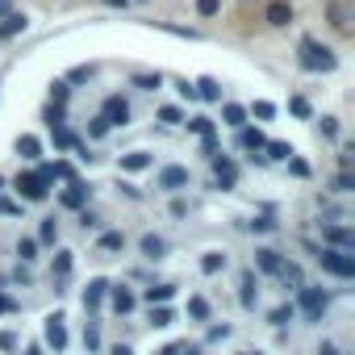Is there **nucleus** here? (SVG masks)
Instances as JSON below:
<instances>
[{"mask_svg": "<svg viewBox=\"0 0 355 355\" xmlns=\"http://www.w3.org/2000/svg\"><path fill=\"white\" fill-rule=\"evenodd\" d=\"M297 55H301V67H305V71H334V67H338L334 51L322 46V42H313V38H301Z\"/></svg>", "mask_w": 355, "mask_h": 355, "instance_id": "nucleus-1", "label": "nucleus"}, {"mask_svg": "<svg viewBox=\"0 0 355 355\" xmlns=\"http://www.w3.org/2000/svg\"><path fill=\"white\" fill-rule=\"evenodd\" d=\"M313 255H318V263H322V272H330V276H338V280H351V276H355V255H351V251H334V247H318Z\"/></svg>", "mask_w": 355, "mask_h": 355, "instance_id": "nucleus-2", "label": "nucleus"}, {"mask_svg": "<svg viewBox=\"0 0 355 355\" xmlns=\"http://www.w3.org/2000/svg\"><path fill=\"white\" fill-rule=\"evenodd\" d=\"M297 305H301V313H305L309 322H322V313H326V305H330V297H326V288H313V284H301V288H297Z\"/></svg>", "mask_w": 355, "mask_h": 355, "instance_id": "nucleus-3", "label": "nucleus"}, {"mask_svg": "<svg viewBox=\"0 0 355 355\" xmlns=\"http://www.w3.org/2000/svg\"><path fill=\"white\" fill-rule=\"evenodd\" d=\"M13 189H17V197H21V201H46V193H51V184L42 180L38 171H17Z\"/></svg>", "mask_w": 355, "mask_h": 355, "instance_id": "nucleus-4", "label": "nucleus"}, {"mask_svg": "<svg viewBox=\"0 0 355 355\" xmlns=\"http://www.w3.org/2000/svg\"><path fill=\"white\" fill-rule=\"evenodd\" d=\"M193 184V175H189V167H159V175H155V189H163V193H180V189H189Z\"/></svg>", "mask_w": 355, "mask_h": 355, "instance_id": "nucleus-5", "label": "nucleus"}, {"mask_svg": "<svg viewBox=\"0 0 355 355\" xmlns=\"http://www.w3.org/2000/svg\"><path fill=\"white\" fill-rule=\"evenodd\" d=\"M101 117L109 121V130H113V125H121V130H125V125H130V101H125V96H105Z\"/></svg>", "mask_w": 355, "mask_h": 355, "instance_id": "nucleus-6", "label": "nucleus"}, {"mask_svg": "<svg viewBox=\"0 0 355 355\" xmlns=\"http://www.w3.org/2000/svg\"><path fill=\"white\" fill-rule=\"evenodd\" d=\"M209 163H214V180H218V189H234V180H239L234 159H230V155H209Z\"/></svg>", "mask_w": 355, "mask_h": 355, "instance_id": "nucleus-7", "label": "nucleus"}, {"mask_svg": "<svg viewBox=\"0 0 355 355\" xmlns=\"http://www.w3.org/2000/svg\"><path fill=\"white\" fill-rule=\"evenodd\" d=\"M105 297H109V305H113V313H117V318L134 313V305H138V297H134L125 284H109V293H105Z\"/></svg>", "mask_w": 355, "mask_h": 355, "instance_id": "nucleus-8", "label": "nucleus"}, {"mask_svg": "<svg viewBox=\"0 0 355 355\" xmlns=\"http://www.w3.org/2000/svg\"><path fill=\"white\" fill-rule=\"evenodd\" d=\"M322 239H326V247H334V251H355V230H351V226H326Z\"/></svg>", "mask_w": 355, "mask_h": 355, "instance_id": "nucleus-9", "label": "nucleus"}, {"mask_svg": "<svg viewBox=\"0 0 355 355\" xmlns=\"http://www.w3.org/2000/svg\"><path fill=\"white\" fill-rule=\"evenodd\" d=\"M239 301H243V309H255V301H259V272H255V268H247V272H243Z\"/></svg>", "mask_w": 355, "mask_h": 355, "instance_id": "nucleus-10", "label": "nucleus"}, {"mask_svg": "<svg viewBox=\"0 0 355 355\" xmlns=\"http://www.w3.org/2000/svg\"><path fill=\"white\" fill-rule=\"evenodd\" d=\"M59 205H63V209H84V205H88V184L71 180V184L59 193Z\"/></svg>", "mask_w": 355, "mask_h": 355, "instance_id": "nucleus-11", "label": "nucleus"}, {"mask_svg": "<svg viewBox=\"0 0 355 355\" xmlns=\"http://www.w3.org/2000/svg\"><path fill=\"white\" fill-rule=\"evenodd\" d=\"M46 343L55 347V351H63L67 347V326H63V313H46Z\"/></svg>", "mask_w": 355, "mask_h": 355, "instance_id": "nucleus-12", "label": "nucleus"}, {"mask_svg": "<svg viewBox=\"0 0 355 355\" xmlns=\"http://www.w3.org/2000/svg\"><path fill=\"white\" fill-rule=\"evenodd\" d=\"M280 263H284V255H280V251H272V247H259V251H255V272L276 276V272H280Z\"/></svg>", "mask_w": 355, "mask_h": 355, "instance_id": "nucleus-13", "label": "nucleus"}, {"mask_svg": "<svg viewBox=\"0 0 355 355\" xmlns=\"http://www.w3.org/2000/svg\"><path fill=\"white\" fill-rule=\"evenodd\" d=\"M105 293H109V280H101V276H96V280H88V288H84V309H88V313H96V309L105 305Z\"/></svg>", "mask_w": 355, "mask_h": 355, "instance_id": "nucleus-14", "label": "nucleus"}, {"mask_svg": "<svg viewBox=\"0 0 355 355\" xmlns=\"http://www.w3.org/2000/svg\"><path fill=\"white\" fill-rule=\"evenodd\" d=\"M263 21H268V26H276V30H280V26H288V21H293V5H288V0H272V5L263 9Z\"/></svg>", "mask_w": 355, "mask_h": 355, "instance_id": "nucleus-15", "label": "nucleus"}, {"mask_svg": "<svg viewBox=\"0 0 355 355\" xmlns=\"http://www.w3.org/2000/svg\"><path fill=\"white\" fill-rule=\"evenodd\" d=\"M138 251H142V259H150V263H159V259L167 255V243H163L159 234H142V239H138Z\"/></svg>", "mask_w": 355, "mask_h": 355, "instance_id": "nucleus-16", "label": "nucleus"}, {"mask_svg": "<svg viewBox=\"0 0 355 355\" xmlns=\"http://www.w3.org/2000/svg\"><path fill=\"white\" fill-rule=\"evenodd\" d=\"M26 13H9V17H0V42H9V38H17V34H26Z\"/></svg>", "mask_w": 355, "mask_h": 355, "instance_id": "nucleus-17", "label": "nucleus"}, {"mask_svg": "<svg viewBox=\"0 0 355 355\" xmlns=\"http://www.w3.org/2000/svg\"><path fill=\"white\" fill-rule=\"evenodd\" d=\"M150 163H155V159H150V150H130V155H121V159H117V167H121V171H146Z\"/></svg>", "mask_w": 355, "mask_h": 355, "instance_id": "nucleus-18", "label": "nucleus"}, {"mask_svg": "<svg viewBox=\"0 0 355 355\" xmlns=\"http://www.w3.org/2000/svg\"><path fill=\"white\" fill-rule=\"evenodd\" d=\"M96 251H105V255H117V251H125V234H121V230H105V234L96 239Z\"/></svg>", "mask_w": 355, "mask_h": 355, "instance_id": "nucleus-19", "label": "nucleus"}, {"mask_svg": "<svg viewBox=\"0 0 355 355\" xmlns=\"http://www.w3.org/2000/svg\"><path fill=\"white\" fill-rule=\"evenodd\" d=\"M263 130H251V125H239V146L243 150H263Z\"/></svg>", "mask_w": 355, "mask_h": 355, "instance_id": "nucleus-20", "label": "nucleus"}, {"mask_svg": "<svg viewBox=\"0 0 355 355\" xmlns=\"http://www.w3.org/2000/svg\"><path fill=\"white\" fill-rule=\"evenodd\" d=\"M276 280H280L284 288H301V284H305V276H301V268H297V263H288V259L280 263V272H276Z\"/></svg>", "mask_w": 355, "mask_h": 355, "instance_id": "nucleus-21", "label": "nucleus"}, {"mask_svg": "<svg viewBox=\"0 0 355 355\" xmlns=\"http://www.w3.org/2000/svg\"><path fill=\"white\" fill-rule=\"evenodd\" d=\"M171 297H175V284H150V288L142 293V301H146V305H167Z\"/></svg>", "mask_w": 355, "mask_h": 355, "instance_id": "nucleus-22", "label": "nucleus"}, {"mask_svg": "<svg viewBox=\"0 0 355 355\" xmlns=\"http://www.w3.org/2000/svg\"><path fill=\"white\" fill-rule=\"evenodd\" d=\"M71 263H76V255H71V251H55L51 276H55V280H67V276H71Z\"/></svg>", "mask_w": 355, "mask_h": 355, "instance_id": "nucleus-23", "label": "nucleus"}, {"mask_svg": "<svg viewBox=\"0 0 355 355\" xmlns=\"http://www.w3.org/2000/svg\"><path fill=\"white\" fill-rule=\"evenodd\" d=\"M326 17H330V26H334V30H351L347 5H338V0H330V5H326Z\"/></svg>", "mask_w": 355, "mask_h": 355, "instance_id": "nucleus-24", "label": "nucleus"}, {"mask_svg": "<svg viewBox=\"0 0 355 355\" xmlns=\"http://www.w3.org/2000/svg\"><path fill=\"white\" fill-rule=\"evenodd\" d=\"M134 88H138V92H159V88H163V76H159V71H155V76H150V71H138V76H134Z\"/></svg>", "mask_w": 355, "mask_h": 355, "instance_id": "nucleus-25", "label": "nucleus"}, {"mask_svg": "<svg viewBox=\"0 0 355 355\" xmlns=\"http://www.w3.org/2000/svg\"><path fill=\"white\" fill-rule=\"evenodd\" d=\"M17 155H21V159H38V155H42V142H38L34 134H21V138H17Z\"/></svg>", "mask_w": 355, "mask_h": 355, "instance_id": "nucleus-26", "label": "nucleus"}, {"mask_svg": "<svg viewBox=\"0 0 355 355\" xmlns=\"http://www.w3.org/2000/svg\"><path fill=\"white\" fill-rule=\"evenodd\" d=\"M201 272H205V276H218V272H226V255H222V251H205V259H201Z\"/></svg>", "mask_w": 355, "mask_h": 355, "instance_id": "nucleus-27", "label": "nucleus"}, {"mask_svg": "<svg viewBox=\"0 0 355 355\" xmlns=\"http://www.w3.org/2000/svg\"><path fill=\"white\" fill-rule=\"evenodd\" d=\"M222 121H226L230 130H239V125H247V109H243V105H226V109H222Z\"/></svg>", "mask_w": 355, "mask_h": 355, "instance_id": "nucleus-28", "label": "nucleus"}, {"mask_svg": "<svg viewBox=\"0 0 355 355\" xmlns=\"http://www.w3.org/2000/svg\"><path fill=\"white\" fill-rule=\"evenodd\" d=\"M193 88H197L201 101H222V88H218V80H209V76H205L201 84H193Z\"/></svg>", "mask_w": 355, "mask_h": 355, "instance_id": "nucleus-29", "label": "nucleus"}, {"mask_svg": "<svg viewBox=\"0 0 355 355\" xmlns=\"http://www.w3.org/2000/svg\"><path fill=\"white\" fill-rule=\"evenodd\" d=\"M247 117H259V121H272V117H276V105H272V101H255V105L247 109Z\"/></svg>", "mask_w": 355, "mask_h": 355, "instance_id": "nucleus-30", "label": "nucleus"}, {"mask_svg": "<svg viewBox=\"0 0 355 355\" xmlns=\"http://www.w3.org/2000/svg\"><path fill=\"white\" fill-rule=\"evenodd\" d=\"M189 318H193V322H209V301H205V297H193V301H189Z\"/></svg>", "mask_w": 355, "mask_h": 355, "instance_id": "nucleus-31", "label": "nucleus"}, {"mask_svg": "<svg viewBox=\"0 0 355 355\" xmlns=\"http://www.w3.org/2000/svg\"><path fill=\"white\" fill-rule=\"evenodd\" d=\"M293 318H297V305H280V309H272V313H268V322H272V326H288Z\"/></svg>", "mask_w": 355, "mask_h": 355, "instance_id": "nucleus-32", "label": "nucleus"}, {"mask_svg": "<svg viewBox=\"0 0 355 355\" xmlns=\"http://www.w3.org/2000/svg\"><path fill=\"white\" fill-rule=\"evenodd\" d=\"M171 322H175V313H171L167 305H150V326L163 330V326H171Z\"/></svg>", "mask_w": 355, "mask_h": 355, "instance_id": "nucleus-33", "label": "nucleus"}, {"mask_svg": "<svg viewBox=\"0 0 355 355\" xmlns=\"http://www.w3.org/2000/svg\"><path fill=\"white\" fill-rule=\"evenodd\" d=\"M26 214V201H13V197H0V218H21Z\"/></svg>", "mask_w": 355, "mask_h": 355, "instance_id": "nucleus-34", "label": "nucleus"}, {"mask_svg": "<svg viewBox=\"0 0 355 355\" xmlns=\"http://www.w3.org/2000/svg\"><path fill=\"white\" fill-rule=\"evenodd\" d=\"M76 146V134L67 125H55V150H71Z\"/></svg>", "mask_w": 355, "mask_h": 355, "instance_id": "nucleus-35", "label": "nucleus"}, {"mask_svg": "<svg viewBox=\"0 0 355 355\" xmlns=\"http://www.w3.org/2000/svg\"><path fill=\"white\" fill-rule=\"evenodd\" d=\"M293 146L288 142H263V159H288Z\"/></svg>", "mask_w": 355, "mask_h": 355, "instance_id": "nucleus-36", "label": "nucleus"}, {"mask_svg": "<svg viewBox=\"0 0 355 355\" xmlns=\"http://www.w3.org/2000/svg\"><path fill=\"white\" fill-rule=\"evenodd\" d=\"M17 259H21V263H34V259H38V243H34V239H21V243H17Z\"/></svg>", "mask_w": 355, "mask_h": 355, "instance_id": "nucleus-37", "label": "nucleus"}, {"mask_svg": "<svg viewBox=\"0 0 355 355\" xmlns=\"http://www.w3.org/2000/svg\"><path fill=\"white\" fill-rule=\"evenodd\" d=\"M67 96H71V84H67V80H55V84H51V101H55V105H67Z\"/></svg>", "mask_w": 355, "mask_h": 355, "instance_id": "nucleus-38", "label": "nucleus"}, {"mask_svg": "<svg viewBox=\"0 0 355 355\" xmlns=\"http://www.w3.org/2000/svg\"><path fill=\"white\" fill-rule=\"evenodd\" d=\"M38 239H42L46 247H51V243H59V222H55V218H46V222H42V230H38Z\"/></svg>", "mask_w": 355, "mask_h": 355, "instance_id": "nucleus-39", "label": "nucleus"}, {"mask_svg": "<svg viewBox=\"0 0 355 355\" xmlns=\"http://www.w3.org/2000/svg\"><path fill=\"white\" fill-rule=\"evenodd\" d=\"M159 121H163V125H180V121H184V113L175 109V105H163V109H159Z\"/></svg>", "mask_w": 355, "mask_h": 355, "instance_id": "nucleus-40", "label": "nucleus"}, {"mask_svg": "<svg viewBox=\"0 0 355 355\" xmlns=\"http://www.w3.org/2000/svg\"><path fill=\"white\" fill-rule=\"evenodd\" d=\"M84 347H88V351H101V330H96V322L84 326Z\"/></svg>", "mask_w": 355, "mask_h": 355, "instance_id": "nucleus-41", "label": "nucleus"}, {"mask_svg": "<svg viewBox=\"0 0 355 355\" xmlns=\"http://www.w3.org/2000/svg\"><path fill=\"white\" fill-rule=\"evenodd\" d=\"M334 193H355V175L351 171H338L334 175Z\"/></svg>", "mask_w": 355, "mask_h": 355, "instance_id": "nucleus-42", "label": "nucleus"}, {"mask_svg": "<svg viewBox=\"0 0 355 355\" xmlns=\"http://www.w3.org/2000/svg\"><path fill=\"white\" fill-rule=\"evenodd\" d=\"M189 130H193V134H201V138H209V134H214V121H209V117H193V121H189Z\"/></svg>", "mask_w": 355, "mask_h": 355, "instance_id": "nucleus-43", "label": "nucleus"}, {"mask_svg": "<svg viewBox=\"0 0 355 355\" xmlns=\"http://www.w3.org/2000/svg\"><path fill=\"white\" fill-rule=\"evenodd\" d=\"M288 109H293L297 117H313V109H309V101H305V96H293V101H288Z\"/></svg>", "mask_w": 355, "mask_h": 355, "instance_id": "nucleus-44", "label": "nucleus"}, {"mask_svg": "<svg viewBox=\"0 0 355 355\" xmlns=\"http://www.w3.org/2000/svg\"><path fill=\"white\" fill-rule=\"evenodd\" d=\"M218 9H222V0H197V13L201 17H218Z\"/></svg>", "mask_w": 355, "mask_h": 355, "instance_id": "nucleus-45", "label": "nucleus"}, {"mask_svg": "<svg viewBox=\"0 0 355 355\" xmlns=\"http://www.w3.org/2000/svg\"><path fill=\"white\" fill-rule=\"evenodd\" d=\"M88 134H92V138H105V134H109V121H105V117H92V121H88Z\"/></svg>", "mask_w": 355, "mask_h": 355, "instance_id": "nucleus-46", "label": "nucleus"}, {"mask_svg": "<svg viewBox=\"0 0 355 355\" xmlns=\"http://www.w3.org/2000/svg\"><path fill=\"white\" fill-rule=\"evenodd\" d=\"M0 313H21V301H13L9 293H0Z\"/></svg>", "mask_w": 355, "mask_h": 355, "instance_id": "nucleus-47", "label": "nucleus"}, {"mask_svg": "<svg viewBox=\"0 0 355 355\" xmlns=\"http://www.w3.org/2000/svg\"><path fill=\"white\" fill-rule=\"evenodd\" d=\"M84 80H92V67H76V71L67 76V84H84Z\"/></svg>", "mask_w": 355, "mask_h": 355, "instance_id": "nucleus-48", "label": "nucleus"}, {"mask_svg": "<svg viewBox=\"0 0 355 355\" xmlns=\"http://www.w3.org/2000/svg\"><path fill=\"white\" fill-rule=\"evenodd\" d=\"M318 130H322L326 138H334V134H338V121H334V117H322V121H318Z\"/></svg>", "mask_w": 355, "mask_h": 355, "instance_id": "nucleus-49", "label": "nucleus"}, {"mask_svg": "<svg viewBox=\"0 0 355 355\" xmlns=\"http://www.w3.org/2000/svg\"><path fill=\"white\" fill-rule=\"evenodd\" d=\"M80 226H84V230H96V226H101V218H96L92 209H84V214H80Z\"/></svg>", "mask_w": 355, "mask_h": 355, "instance_id": "nucleus-50", "label": "nucleus"}, {"mask_svg": "<svg viewBox=\"0 0 355 355\" xmlns=\"http://www.w3.org/2000/svg\"><path fill=\"white\" fill-rule=\"evenodd\" d=\"M222 338H230V326L222 322V326H209V343H222Z\"/></svg>", "mask_w": 355, "mask_h": 355, "instance_id": "nucleus-51", "label": "nucleus"}, {"mask_svg": "<svg viewBox=\"0 0 355 355\" xmlns=\"http://www.w3.org/2000/svg\"><path fill=\"white\" fill-rule=\"evenodd\" d=\"M251 230H259V234H268V230H276V222H272V218H255V222H251Z\"/></svg>", "mask_w": 355, "mask_h": 355, "instance_id": "nucleus-52", "label": "nucleus"}, {"mask_svg": "<svg viewBox=\"0 0 355 355\" xmlns=\"http://www.w3.org/2000/svg\"><path fill=\"white\" fill-rule=\"evenodd\" d=\"M0 347L13 351V347H17V334H13V330H0Z\"/></svg>", "mask_w": 355, "mask_h": 355, "instance_id": "nucleus-53", "label": "nucleus"}, {"mask_svg": "<svg viewBox=\"0 0 355 355\" xmlns=\"http://www.w3.org/2000/svg\"><path fill=\"white\" fill-rule=\"evenodd\" d=\"M175 88H180V96H184V101H197V88H193L189 80H180V84H175Z\"/></svg>", "mask_w": 355, "mask_h": 355, "instance_id": "nucleus-54", "label": "nucleus"}, {"mask_svg": "<svg viewBox=\"0 0 355 355\" xmlns=\"http://www.w3.org/2000/svg\"><path fill=\"white\" fill-rule=\"evenodd\" d=\"M13 276H17L21 284H30V263H17V272H13Z\"/></svg>", "mask_w": 355, "mask_h": 355, "instance_id": "nucleus-55", "label": "nucleus"}, {"mask_svg": "<svg viewBox=\"0 0 355 355\" xmlns=\"http://www.w3.org/2000/svg\"><path fill=\"white\" fill-rule=\"evenodd\" d=\"M109 355H134V351H130L125 343H117V347H109Z\"/></svg>", "mask_w": 355, "mask_h": 355, "instance_id": "nucleus-56", "label": "nucleus"}, {"mask_svg": "<svg viewBox=\"0 0 355 355\" xmlns=\"http://www.w3.org/2000/svg\"><path fill=\"white\" fill-rule=\"evenodd\" d=\"M318 355H338V347H334V343H322V347H318Z\"/></svg>", "mask_w": 355, "mask_h": 355, "instance_id": "nucleus-57", "label": "nucleus"}, {"mask_svg": "<svg viewBox=\"0 0 355 355\" xmlns=\"http://www.w3.org/2000/svg\"><path fill=\"white\" fill-rule=\"evenodd\" d=\"M13 13V0H0V17H9Z\"/></svg>", "mask_w": 355, "mask_h": 355, "instance_id": "nucleus-58", "label": "nucleus"}, {"mask_svg": "<svg viewBox=\"0 0 355 355\" xmlns=\"http://www.w3.org/2000/svg\"><path fill=\"white\" fill-rule=\"evenodd\" d=\"M105 5H113V9H125V0H105Z\"/></svg>", "mask_w": 355, "mask_h": 355, "instance_id": "nucleus-59", "label": "nucleus"}, {"mask_svg": "<svg viewBox=\"0 0 355 355\" xmlns=\"http://www.w3.org/2000/svg\"><path fill=\"white\" fill-rule=\"evenodd\" d=\"M239 355H251V351H239Z\"/></svg>", "mask_w": 355, "mask_h": 355, "instance_id": "nucleus-60", "label": "nucleus"}, {"mask_svg": "<svg viewBox=\"0 0 355 355\" xmlns=\"http://www.w3.org/2000/svg\"><path fill=\"white\" fill-rule=\"evenodd\" d=\"M0 189H5V180H0Z\"/></svg>", "mask_w": 355, "mask_h": 355, "instance_id": "nucleus-61", "label": "nucleus"}, {"mask_svg": "<svg viewBox=\"0 0 355 355\" xmlns=\"http://www.w3.org/2000/svg\"><path fill=\"white\" fill-rule=\"evenodd\" d=\"M159 355H163V351H159Z\"/></svg>", "mask_w": 355, "mask_h": 355, "instance_id": "nucleus-62", "label": "nucleus"}]
</instances>
